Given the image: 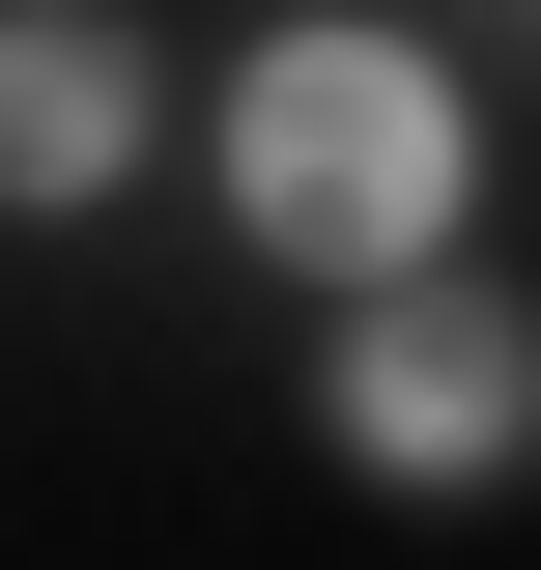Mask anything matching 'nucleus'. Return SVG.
Masks as SVG:
<instances>
[{
  "label": "nucleus",
  "instance_id": "1",
  "mask_svg": "<svg viewBox=\"0 0 541 570\" xmlns=\"http://www.w3.org/2000/svg\"><path fill=\"white\" fill-rule=\"evenodd\" d=\"M228 200H257L285 257L427 285V228H456V86H427L400 29H285V58L228 86Z\"/></svg>",
  "mask_w": 541,
  "mask_h": 570
},
{
  "label": "nucleus",
  "instance_id": "2",
  "mask_svg": "<svg viewBox=\"0 0 541 570\" xmlns=\"http://www.w3.org/2000/svg\"><path fill=\"white\" fill-rule=\"evenodd\" d=\"M342 456H371V485H484V456H541V343L484 314V285H400V314L342 343Z\"/></svg>",
  "mask_w": 541,
  "mask_h": 570
},
{
  "label": "nucleus",
  "instance_id": "3",
  "mask_svg": "<svg viewBox=\"0 0 541 570\" xmlns=\"http://www.w3.org/2000/svg\"><path fill=\"white\" fill-rule=\"evenodd\" d=\"M142 171V58L115 29H0V200H115Z\"/></svg>",
  "mask_w": 541,
  "mask_h": 570
}]
</instances>
